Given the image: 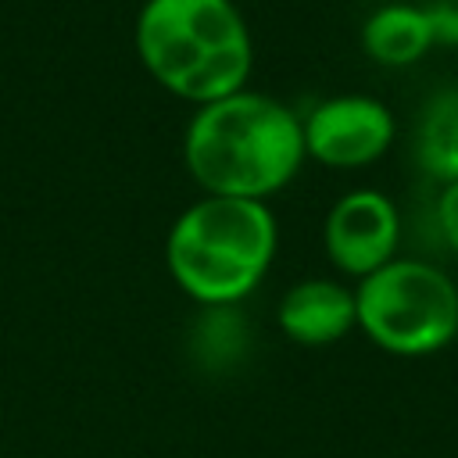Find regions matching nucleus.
<instances>
[{
  "label": "nucleus",
  "instance_id": "nucleus-1",
  "mask_svg": "<svg viewBox=\"0 0 458 458\" xmlns=\"http://www.w3.org/2000/svg\"><path fill=\"white\" fill-rule=\"evenodd\" d=\"M301 118L268 93H229L200 104L182 136L193 182L215 197L268 200L304 165Z\"/></svg>",
  "mask_w": 458,
  "mask_h": 458
},
{
  "label": "nucleus",
  "instance_id": "nucleus-2",
  "mask_svg": "<svg viewBox=\"0 0 458 458\" xmlns=\"http://www.w3.org/2000/svg\"><path fill=\"white\" fill-rule=\"evenodd\" d=\"M136 54L157 86L197 107L240 93L254 64L233 0H147L136 14Z\"/></svg>",
  "mask_w": 458,
  "mask_h": 458
},
{
  "label": "nucleus",
  "instance_id": "nucleus-3",
  "mask_svg": "<svg viewBox=\"0 0 458 458\" xmlns=\"http://www.w3.org/2000/svg\"><path fill=\"white\" fill-rule=\"evenodd\" d=\"M276 258V218L265 200L215 197L193 200L168 233L165 261L175 286L200 308L243 301Z\"/></svg>",
  "mask_w": 458,
  "mask_h": 458
},
{
  "label": "nucleus",
  "instance_id": "nucleus-4",
  "mask_svg": "<svg viewBox=\"0 0 458 458\" xmlns=\"http://www.w3.org/2000/svg\"><path fill=\"white\" fill-rule=\"evenodd\" d=\"M358 329L383 351L422 358L458 336V286L437 265L394 258L358 279Z\"/></svg>",
  "mask_w": 458,
  "mask_h": 458
},
{
  "label": "nucleus",
  "instance_id": "nucleus-5",
  "mask_svg": "<svg viewBox=\"0 0 458 458\" xmlns=\"http://www.w3.org/2000/svg\"><path fill=\"white\" fill-rule=\"evenodd\" d=\"M304 154L326 168H365L376 165L394 143V114L369 93H340L301 118Z\"/></svg>",
  "mask_w": 458,
  "mask_h": 458
},
{
  "label": "nucleus",
  "instance_id": "nucleus-6",
  "mask_svg": "<svg viewBox=\"0 0 458 458\" xmlns=\"http://www.w3.org/2000/svg\"><path fill=\"white\" fill-rule=\"evenodd\" d=\"M401 240V215L394 200L379 190H351L344 193L322 225V243L329 261L354 279L394 261Z\"/></svg>",
  "mask_w": 458,
  "mask_h": 458
},
{
  "label": "nucleus",
  "instance_id": "nucleus-7",
  "mask_svg": "<svg viewBox=\"0 0 458 458\" xmlns=\"http://www.w3.org/2000/svg\"><path fill=\"white\" fill-rule=\"evenodd\" d=\"M276 322L293 344H304V347L336 344L358 326L354 290L326 276L301 279L283 293L276 308Z\"/></svg>",
  "mask_w": 458,
  "mask_h": 458
},
{
  "label": "nucleus",
  "instance_id": "nucleus-8",
  "mask_svg": "<svg viewBox=\"0 0 458 458\" xmlns=\"http://www.w3.org/2000/svg\"><path fill=\"white\" fill-rule=\"evenodd\" d=\"M361 50L386 68L415 64L433 50V29L426 7L415 4H383L361 25Z\"/></svg>",
  "mask_w": 458,
  "mask_h": 458
},
{
  "label": "nucleus",
  "instance_id": "nucleus-9",
  "mask_svg": "<svg viewBox=\"0 0 458 458\" xmlns=\"http://www.w3.org/2000/svg\"><path fill=\"white\" fill-rule=\"evenodd\" d=\"M415 161L440 186L458 182V89L437 93L415 129Z\"/></svg>",
  "mask_w": 458,
  "mask_h": 458
},
{
  "label": "nucleus",
  "instance_id": "nucleus-10",
  "mask_svg": "<svg viewBox=\"0 0 458 458\" xmlns=\"http://www.w3.org/2000/svg\"><path fill=\"white\" fill-rule=\"evenodd\" d=\"M426 18L433 29V47H458V0L426 4Z\"/></svg>",
  "mask_w": 458,
  "mask_h": 458
},
{
  "label": "nucleus",
  "instance_id": "nucleus-11",
  "mask_svg": "<svg viewBox=\"0 0 458 458\" xmlns=\"http://www.w3.org/2000/svg\"><path fill=\"white\" fill-rule=\"evenodd\" d=\"M437 222H440V233L447 240V247L458 254V182H447L440 190V200H437Z\"/></svg>",
  "mask_w": 458,
  "mask_h": 458
}]
</instances>
